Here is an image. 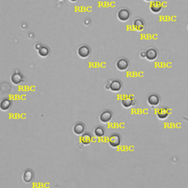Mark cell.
<instances>
[{
    "label": "cell",
    "mask_w": 188,
    "mask_h": 188,
    "mask_svg": "<svg viewBox=\"0 0 188 188\" xmlns=\"http://www.w3.org/2000/svg\"><path fill=\"white\" fill-rule=\"evenodd\" d=\"M123 87V83L121 80L118 79H110L107 83L105 85V89L110 90V91L114 93H118L121 90Z\"/></svg>",
    "instance_id": "1"
},
{
    "label": "cell",
    "mask_w": 188,
    "mask_h": 188,
    "mask_svg": "<svg viewBox=\"0 0 188 188\" xmlns=\"http://www.w3.org/2000/svg\"><path fill=\"white\" fill-rule=\"evenodd\" d=\"M132 16L131 10L127 8H121L118 10L117 18L121 22H126Z\"/></svg>",
    "instance_id": "2"
},
{
    "label": "cell",
    "mask_w": 188,
    "mask_h": 188,
    "mask_svg": "<svg viewBox=\"0 0 188 188\" xmlns=\"http://www.w3.org/2000/svg\"><path fill=\"white\" fill-rule=\"evenodd\" d=\"M77 55L82 59H87L91 55V49L87 44L80 45L77 49Z\"/></svg>",
    "instance_id": "3"
},
{
    "label": "cell",
    "mask_w": 188,
    "mask_h": 188,
    "mask_svg": "<svg viewBox=\"0 0 188 188\" xmlns=\"http://www.w3.org/2000/svg\"><path fill=\"white\" fill-rule=\"evenodd\" d=\"M121 140L122 139L120 134L115 132L110 135L109 140H108V143L112 148H118L121 144Z\"/></svg>",
    "instance_id": "4"
},
{
    "label": "cell",
    "mask_w": 188,
    "mask_h": 188,
    "mask_svg": "<svg viewBox=\"0 0 188 188\" xmlns=\"http://www.w3.org/2000/svg\"><path fill=\"white\" fill-rule=\"evenodd\" d=\"M113 119V112L110 110H105L100 113L99 120L103 124H108Z\"/></svg>",
    "instance_id": "5"
},
{
    "label": "cell",
    "mask_w": 188,
    "mask_h": 188,
    "mask_svg": "<svg viewBox=\"0 0 188 188\" xmlns=\"http://www.w3.org/2000/svg\"><path fill=\"white\" fill-rule=\"evenodd\" d=\"M121 102V105L123 107L128 109V108H130L135 105L136 101L135 98L132 95H126V96L123 97Z\"/></svg>",
    "instance_id": "6"
},
{
    "label": "cell",
    "mask_w": 188,
    "mask_h": 188,
    "mask_svg": "<svg viewBox=\"0 0 188 188\" xmlns=\"http://www.w3.org/2000/svg\"><path fill=\"white\" fill-rule=\"evenodd\" d=\"M129 65H130V62H129V61L126 58L121 57L119 58V59L117 60L115 66L118 71H125L129 68Z\"/></svg>",
    "instance_id": "7"
},
{
    "label": "cell",
    "mask_w": 188,
    "mask_h": 188,
    "mask_svg": "<svg viewBox=\"0 0 188 188\" xmlns=\"http://www.w3.org/2000/svg\"><path fill=\"white\" fill-rule=\"evenodd\" d=\"M146 59L149 60V61H154L158 57L159 52L157 49H155L154 47H150L146 50Z\"/></svg>",
    "instance_id": "8"
},
{
    "label": "cell",
    "mask_w": 188,
    "mask_h": 188,
    "mask_svg": "<svg viewBox=\"0 0 188 188\" xmlns=\"http://www.w3.org/2000/svg\"><path fill=\"white\" fill-rule=\"evenodd\" d=\"M170 114V110L169 108L163 106L160 108H159L157 111V116L159 119L165 120L168 118V116Z\"/></svg>",
    "instance_id": "9"
},
{
    "label": "cell",
    "mask_w": 188,
    "mask_h": 188,
    "mask_svg": "<svg viewBox=\"0 0 188 188\" xmlns=\"http://www.w3.org/2000/svg\"><path fill=\"white\" fill-rule=\"evenodd\" d=\"M147 102L151 107H157L160 104V97L157 94H152L147 98Z\"/></svg>",
    "instance_id": "10"
},
{
    "label": "cell",
    "mask_w": 188,
    "mask_h": 188,
    "mask_svg": "<svg viewBox=\"0 0 188 188\" xmlns=\"http://www.w3.org/2000/svg\"><path fill=\"white\" fill-rule=\"evenodd\" d=\"M132 25L134 29L137 32H142L145 30L146 27V22H145L144 19L142 18H137L133 21Z\"/></svg>",
    "instance_id": "11"
},
{
    "label": "cell",
    "mask_w": 188,
    "mask_h": 188,
    "mask_svg": "<svg viewBox=\"0 0 188 188\" xmlns=\"http://www.w3.org/2000/svg\"><path fill=\"white\" fill-rule=\"evenodd\" d=\"M24 79V75L21 72H19V71H18V72L16 71V72L13 73L11 75V77H10V80H11L12 83L16 85H20L21 83H23Z\"/></svg>",
    "instance_id": "12"
},
{
    "label": "cell",
    "mask_w": 188,
    "mask_h": 188,
    "mask_svg": "<svg viewBox=\"0 0 188 188\" xmlns=\"http://www.w3.org/2000/svg\"><path fill=\"white\" fill-rule=\"evenodd\" d=\"M149 9L153 13H159L163 10V5L159 1H154L151 3Z\"/></svg>",
    "instance_id": "13"
},
{
    "label": "cell",
    "mask_w": 188,
    "mask_h": 188,
    "mask_svg": "<svg viewBox=\"0 0 188 188\" xmlns=\"http://www.w3.org/2000/svg\"><path fill=\"white\" fill-rule=\"evenodd\" d=\"M73 133L77 135H83L85 131V126L83 123L78 122L73 126Z\"/></svg>",
    "instance_id": "14"
},
{
    "label": "cell",
    "mask_w": 188,
    "mask_h": 188,
    "mask_svg": "<svg viewBox=\"0 0 188 188\" xmlns=\"http://www.w3.org/2000/svg\"><path fill=\"white\" fill-rule=\"evenodd\" d=\"M93 138L94 137L90 132L84 133L81 137V143L85 145V146H88L93 142Z\"/></svg>",
    "instance_id": "15"
},
{
    "label": "cell",
    "mask_w": 188,
    "mask_h": 188,
    "mask_svg": "<svg viewBox=\"0 0 188 188\" xmlns=\"http://www.w3.org/2000/svg\"><path fill=\"white\" fill-rule=\"evenodd\" d=\"M34 179V172L31 169H27L23 174V180L26 183H30Z\"/></svg>",
    "instance_id": "16"
},
{
    "label": "cell",
    "mask_w": 188,
    "mask_h": 188,
    "mask_svg": "<svg viewBox=\"0 0 188 188\" xmlns=\"http://www.w3.org/2000/svg\"><path fill=\"white\" fill-rule=\"evenodd\" d=\"M12 101L9 98H5L1 101L0 103V108L3 111H8L11 107Z\"/></svg>",
    "instance_id": "17"
},
{
    "label": "cell",
    "mask_w": 188,
    "mask_h": 188,
    "mask_svg": "<svg viewBox=\"0 0 188 188\" xmlns=\"http://www.w3.org/2000/svg\"><path fill=\"white\" fill-rule=\"evenodd\" d=\"M38 53L40 57L44 58L47 57L49 55H50V49H49V47L48 46H46V45L43 44L41 48L38 51Z\"/></svg>",
    "instance_id": "18"
},
{
    "label": "cell",
    "mask_w": 188,
    "mask_h": 188,
    "mask_svg": "<svg viewBox=\"0 0 188 188\" xmlns=\"http://www.w3.org/2000/svg\"><path fill=\"white\" fill-rule=\"evenodd\" d=\"M106 130L105 127L102 126H97L94 129V135L97 137H102L105 135Z\"/></svg>",
    "instance_id": "19"
},
{
    "label": "cell",
    "mask_w": 188,
    "mask_h": 188,
    "mask_svg": "<svg viewBox=\"0 0 188 188\" xmlns=\"http://www.w3.org/2000/svg\"><path fill=\"white\" fill-rule=\"evenodd\" d=\"M42 46H43L42 44H40V43H38V44H36L35 45V49L37 51H38L40 48H41Z\"/></svg>",
    "instance_id": "20"
},
{
    "label": "cell",
    "mask_w": 188,
    "mask_h": 188,
    "mask_svg": "<svg viewBox=\"0 0 188 188\" xmlns=\"http://www.w3.org/2000/svg\"><path fill=\"white\" fill-rule=\"evenodd\" d=\"M140 57L141 58H146V50H142L141 52H140Z\"/></svg>",
    "instance_id": "21"
},
{
    "label": "cell",
    "mask_w": 188,
    "mask_h": 188,
    "mask_svg": "<svg viewBox=\"0 0 188 188\" xmlns=\"http://www.w3.org/2000/svg\"><path fill=\"white\" fill-rule=\"evenodd\" d=\"M69 2H71V3H77V2H78L79 0H68Z\"/></svg>",
    "instance_id": "22"
},
{
    "label": "cell",
    "mask_w": 188,
    "mask_h": 188,
    "mask_svg": "<svg viewBox=\"0 0 188 188\" xmlns=\"http://www.w3.org/2000/svg\"><path fill=\"white\" fill-rule=\"evenodd\" d=\"M145 2H147V3H148V2H154V0H144Z\"/></svg>",
    "instance_id": "23"
},
{
    "label": "cell",
    "mask_w": 188,
    "mask_h": 188,
    "mask_svg": "<svg viewBox=\"0 0 188 188\" xmlns=\"http://www.w3.org/2000/svg\"><path fill=\"white\" fill-rule=\"evenodd\" d=\"M187 29H188V24H187Z\"/></svg>",
    "instance_id": "24"
}]
</instances>
